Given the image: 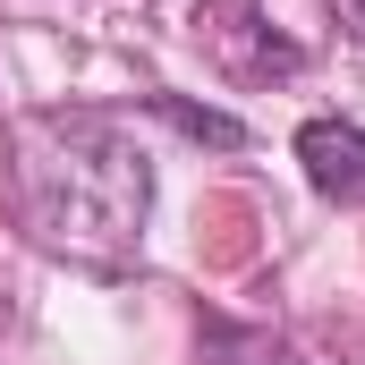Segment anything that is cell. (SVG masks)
Returning a JSON list of instances; mask_svg holds the SVG:
<instances>
[{
  "label": "cell",
  "mask_w": 365,
  "mask_h": 365,
  "mask_svg": "<svg viewBox=\"0 0 365 365\" xmlns=\"http://www.w3.org/2000/svg\"><path fill=\"white\" fill-rule=\"evenodd\" d=\"M9 179H17V221L43 255L86 264V272H128L145 247L153 212V162L110 110H34L9 136Z\"/></svg>",
  "instance_id": "1"
},
{
  "label": "cell",
  "mask_w": 365,
  "mask_h": 365,
  "mask_svg": "<svg viewBox=\"0 0 365 365\" xmlns=\"http://www.w3.org/2000/svg\"><path fill=\"white\" fill-rule=\"evenodd\" d=\"M195 26H204V43L221 51L230 77H297L306 68V43H289L255 0H212V9H195Z\"/></svg>",
  "instance_id": "2"
},
{
  "label": "cell",
  "mask_w": 365,
  "mask_h": 365,
  "mask_svg": "<svg viewBox=\"0 0 365 365\" xmlns=\"http://www.w3.org/2000/svg\"><path fill=\"white\" fill-rule=\"evenodd\" d=\"M297 162H306V187L323 204H340V212L365 204V128H349V119H306L297 128Z\"/></svg>",
  "instance_id": "3"
},
{
  "label": "cell",
  "mask_w": 365,
  "mask_h": 365,
  "mask_svg": "<svg viewBox=\"0 0 365 365\" xmlns=\"http://www.w3.org/2000/svg\"><path fill=\"white\" fill-rule=\"evenodd\" d=\"M195 365H306L280 331H255V323H230V314H204V340H195Z\"/></svg>",
  "instance_id": "4"
},
{
  "label": "cell",
  "mask_w": 365,
  "mask_h": 365,
  "mask_svg": "<svg viewBox=\"0 0 365 365\" xmlns=\"http://www.w3.org/2000/svg\"><path fill=\"white\" fill-rule=\"evenodd\" d=\"M162 119L187 128L195 145H221V153H230V145H247V128H238L230 110H204V102H179V93H162Z\"/></svg>",
  "instance_id": "5"
},
{
  "label": "cell",
  "mask_w": 365,
  "mask_h": 365,
  "mask_svg": "<svg viewBox=\"0 0 365 365\" xmlns=\"http://www.w3.org/2000/svg\"><path fill=\"white\" fill-rule=\"evenodd\" d=\"M340 17H349V34L365 43V0H340Z\"/></svg>",
  "instance_id": "6"
}]
</instances>
